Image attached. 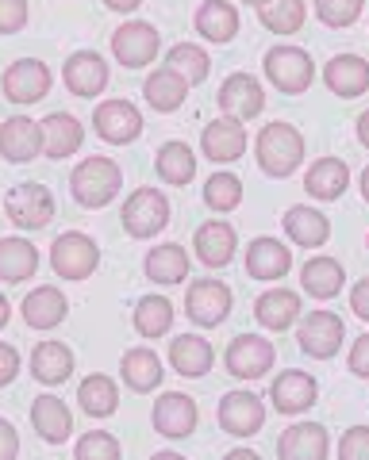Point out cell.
Masks as SVG:
<instances>
[{
    "instance_id": "8d00e7d4",
    "label": "cell",
    "mask_w": 369,
    "mask_h": 460,
    "mask_svg": "<svg viewBox=\"0 0 369 460\" xmlns=\"http://www.w3.org/2000/svg\"><path fill=\"white\" fill-rule=\"evenodd\" d=\"M77 402L89 419H112L120 407V384L104 376V372H93V376H85V384L77 387Z\"/></svg>"
},
{
    "instance_id": "7c38bea8",
    "label": "cell",
    "mask_w": 369,
    "mask_h": 460,
    "mask_svg": "<svg viewBox=\"0 0 369 460\" xmlns=\"http://www.w3.org/2000/svg\"><path fill=\"white\" fill-rule=\"evenodd\" d=\"M196 422H201V411H196V399L184 395V392H162L154 399V411H150V426L158 429L162 438L169 441H181L189 438Z\"/></svg>"
},
{
    "instance_id": "ac0fdd59",
    "label": "cell",
    "mask_w": 369,
    "mask_h": 460,
    "mask_svg": "<svg viewBox=\"0 0 369 460\" xmlns=\"http://www.w3.org/2000/svg\"><path fill=\"white\" fill-rule=\"evenodd\" d=\"M62 81L74 96L93 100L108 89V62L96 50H74L62 66Z\"/></svg>"
},
{
    "instance_id": "6da1fadb",
    "label": "cell",
    "mask_w": 369,
    "mask_h": 460,
    "mask_svg": "<svg viewBox=\"0 0 369 460\" xmlns=\"http://www.w3.org/2000/svg\"><path fill=\"white\" fill-rule=\"evenodd\" d=\"M254 157H258L262 172L285 181L304 165V135L292 123H266L258 138H254Z\"/></svg>"
},
{
    "instance_id": "7a4b0ae2",
    "label": "cell",
    "mask_w": 369,
    "mask_h": 460,
    "mask_svg": "<svg viewBox=\"0 0 369 460\" xmlns=\"http://www.w3.org/2000/svg\"><path fill=\"white\" fill-rule=\"evenodd\" d=\"M120 189H123V169L101 154L85 157V162H77V169L69 172V192H74L81 208H108L112 199L120 196Z\"/></svg>"
},
{
    "instance_id": "d590c367",
    "label": "cell",
    "mask_w": 369,
    "mask_h": 460,
    "mask_svg": "<svg viewBox=\"0 0 369 460\" xmlns=\"http://www.w3.org/2000/svg\"><path fill=\"white\" fill-rule=\"evenodd\" d=\"M120 376L139 395L154 392V387L162 384V361H158V353H154V349H127L120 357Z\"/></svg>"
},
{
    "instance_id": "816d5d0a",
    "label": "cell",
    "mask_w": 369,
    "mask_h": 460,
    "mask_svg": "<svg viewBox=\"0 0 369 460\" xmlns=\"http://www.w3.org/2000/svg\"><path fill=\"white\" fill-rule=\"evenodd\" d=\"M350 311L358 314L362 323H369V277L354 284V292H350Z\"/></svg>"
},
{
    "instance_id": "7dc6e473",
    "label": "cell",
    "mask_w": 369,
    "mask_h": 460,
    "mask_svg": "<svg viewBox=\"0 0 369 460\" xmlns=\"http://www.w3.org/2000/svg\"><path fill=\"white\" fill-rule=\"evenodd\" d=\"M27 0H0V35H16L27 27Z\"/></svg>"
},
{
    "instance_id": "4dcf8cb0",
    "label": "cell",
    "mask_w": 369,
    "mask_h": 460,
    "mask_svg": "<svg viewBox=\"0 0 369 460\" xmlns=\"http://www.w3.org/2000/svg\"><path fill=\"white\" fill-rule=\"evenodd\" d=\"M254 319H258L266 330H289L292 323H301V296L289 292V288H274V292H262L254 299Z\"/></svg>"
},
{
    "instance_id": "44dd1931",
    "label": "cell",
    "mask_w": 369,
    "mask_h": 460,
    "mask_svg": "<svg viewBox=\"0 0 369 460\" xmlns=\"http://www.w3.org/2000/svg\"><path fill=\"white\" fill-rule=\"evenodd\" d=\"M39 131H42V154H47L50 162L74 157L85 142V127L77 115H69V111H50L47 119L39 123Z\"/></svg>"
},
{
    "instance_id": "f6af8a7d",
    "label": "cell",
    "mask_w": 369,
    "mask_h": 460,
    "mask_svg": "<svg viewBox=\"0 0 369 460\" xmlns=\"http://www.w3.org/2000/svg\"><path fill=\"white\" fill-rule=\"evenodd\" d=\"M365 8V0H316V16L328 27H354Z\"/></svg>"
},
{
    "instance_id": "5bb4252c",
    "label": "cell",
    "mask_w": 369,
    "mask_h": 460,
    "mask_svg": "<svg viewBox=\"0 0 369 460\" xmlns=\"http://www.w3.org/2000/svg\"><path fill=\"white\" fill-rule=\"evenodd\" d=\"M93 131L101 135L108 146H127L143 135V115L131 100H104L101 108L93 111Z\"/></svg>"
},
{
    "instance_id": "60d3db41",
    "label": "cell",
    "mask_w": 369,
    "mask_h": 460,
    "mask_svg": "<svg viewBox=\"0 0 369 460\" xmlns=\"http://www.w3.org/2000/svg\"><path fill=\"white\" fill-rule=\"evenodd\" d=\"M166 69H174V74L189 81V89H193V84H201V81L208 77L212 58H208L204 47H193V42H177V47H169V54H166Z\"/></svg>"
},
{
    "instance_id": "cb8c5ba5",
    "label": "cell",
    "mask_w": 369,
    "mask_h": 460,
    "mask_svg": "<svg viewBox=\"0 0 369 460\" xmlns=\"http://www.w3.org/2000/svg\"><path fill=\"white\" fill-rule=\"evenodd\" d=\"M323 81L338 100H354L369 89V62L362 54H335L323 66Z\"/></svg>"
},
{
    "instance_id": "ee69618b",
    "label": "cell",
    "mask_w": 369,
    "mask_h": 460,
    "mask_svg": "<svg viewBox=\"0 0 369 460\" xmlns=\"http://www.w3.org/2000/svg\"><path fill=\"white\" fill-rule=\"evenodd\" d=\"M123 449L108 429H89L77 445H74V460H120Z\"/></svg>"
},
{
    "instance_id": "30bf717a",
    "label": "cell",
    "mask_w": 369,
    "mask_h": 460,
    "mask_svg": "<svg viewBox=\"0 0 369 460\" xmlns=\"http://www.w3.org/2000/svg\"><path fill=\"white\" fill-rule=\"evenodd\" d=\"M162 50L158 27H150L147 20H127L123 27L112 31V54L123 69H143L154 62V54Z\"/></svg>"
},
{
    "instance_id": "1f68e13d",
    "label": "cell",
    "mask_w": 369,
    "mask_h": 460,
    "mask_svg": "<svg viewBox=\"0 0 369 460\" xmlns=\"http://www.w3.org/2000/svg\"><path fill=\"white\" fill-rule=\"evenodd\" d=\"M189 253L177 242H162V246H154L147 257H143V272L154 280V284H184L189 277Z\"/></svg>"
},
{
    "instance_id": "ba28073f",
    "label": "cell",
    "mask_w": 369,
    "mask_h": 460,
    "mask_svg": "<svg viewBox=\"0 0 369 460\" xmlns=\"http://www.w3.org/2000/svg\"><path fill=\"white\" fill-rule=\"evenodd\" d=\"M274 361H277V349H274V341L262 334H238V338H231V345H227V353H223V365L235 380H262L266 372L274 368Z\"/></svg>"
},
{
    "instance_id": "9c48e42d",
    "label": "cell",
    "mask_w": 369,
    "mask_h": 460,
    "mask_svg": "<svg viewBox=\"0 0 369 460\" xmlns=\"http://www.w3.org/2000/svg\"><path fill=\"white\" fill-rule=\"evenodd\" d=\"M50 69L47 62H39V58H16L4 77H0V89H4V100L8 104H39L42 96L50 93Z\"/></svg>"
},
{
    "instance_id": "11a10c76",
    "label": "cell",
    "mask_w": 369,
    "mask_h": 460,
    "mask_svg": "<svg viewBox=\"0 0 369 460\" xmlns=\"http://www.w3.org/2000/svg\"><path fill=\"white\" fill-rule=\"evenodd\" d=\"M8 319H12V304H8V296L0 292V330L8 326Z\"/></svg>"
},
{
    "instance_id": "74e56055",
    "label": "cell",
    "mask_w": 369,
    "mask_h": 460,
    "mask_svg": "<svg viewBox=\"0 0 369 460\" xmlns=\"http://www.w3.org/2000/svg\"><path fill=\"white\" fill-rule=\"evenodd\" d=\"M143 96L154 111H177L189 96V81L177 77L174 69H154V74L143 81Z\"/></svg>"
},
{
    "instance_id": "8fae6325",
    "label": "cell",
    "mask_w": 369,
    "mask_h": 460,
    "mask_svg": "<svg viewBox=\"0 0 369 460\" xmlns=\"http://www.w3.org/2000/svg\"><path fill=\"white\" fill-rule=\"evenodd\" d=\"M216 419H220L223 434H231V438H254L266 426V402L254 395V392H247V387H235V392H227L220 399Z\"/></svg>"
},
{
    "instance_id": "c3c4849f",
    "label": "cell",
    "mask_w": 369,
    "mask_h": 460,
    "mask_svg": "<svg viewBox=\"0 0 369 460\" xmlns=\"http://www.w3.org/2000/svg\"><path fill=\"white\" fill-rule=\"evenodd\" d=\"M346 365H350V372H354V376L369 380V330H365L362 338H354L350 353H346Z\"/></svg>"
},
{
    "instance_id": "ab89813d",
    "label": "cell",
    "mask_w": 369,
    "mask_h": 460,
    "mask_svg": "<svg viewBox=\"0 0 369 460\" xmlns=\"http://www.w3.org/2000/svg\"><path fill=\"white\" fill-rule=\"evenodd\" d=\"M135 330L143 338H162L169 326H174V304L166 296H143L135 304V314H131Z\"/></svg>"
},
{
    "instance_id": "e575fe53",
    "label": "cell",
    "mask_w": 369,
    "mask_h": 460,
    "mask_svg": "<svg viewBox=\"0 0 369 460\" xmlns=\"http://www.w3.org/2000/svg\"><path fill=\"white\" fill-rule=\"evenodd\" d=\"M39 269V250L27 238L12 234L0 238V280L4 284H23L27 277H35Z\"/></svg>"
},
{
    "instance_id": "ffe728a7",
    "label": "cell",
    "mask_w": 369,
    "mask_h": 460,
    "mask_svg": "<svg viewBox=\"0 0 369 460\" xmlns=\"http://www.w3.org/2000/svg\"><path fill=\"white\" fill-rule=\"evenodd\" d=\"M193 250H196V257H201V265H208V269H223V265H231V261H235L238 234H235V226H231V223L212 219V223H201V226H196Z\"/></svg>"
},
{
    "instance_id": "3957f363",
    "label": "cell",
    "mask_w": 369,
    "mask_h": 460,
    "mask_svg": "<svg viewBox=\"0 0 369 460\" xmlns=\"http://www.w3.org/2000/svg\"><path fill=\"white\" fill-rule=\"evenodd\" d=\"M262 69H266L269 84H274L277 93H285V96H301V93H308V84L316 81V62H311V54L301 50V47L266 50Z\"/></svg>"
},
{
    "instance_id": "f1b7e54d",
    "label": "cell",
    "mask_w": 369,
    "mask_h": 460,
    "mask_svg": "<svg viewBox=\"0 0 369 460\" xmlns=\"http://www.w3.org/2000/svg\"><path fill=\"white\" fill-rule=\"evenodd\" d=\"M32 376L42 387H58L74 376V349L62 341H39L32 349Z\"/></svg>"
},
{
    "instance_id": "f35d334b",
    "label": "cell",
    "mask_w": 369,
    "mask_h": 460,
    "mask_svg": "<svg viewBox=\"0 0 369 460\" xmlns=\"http://www.w3.org/2000/svg\"><path fill=\"white\" fill-rule=\"evenodd\" d=\"M154 169H158V177L166 184H174V189H184L193 177H196V154L184 146V142H166V146L158 150V157H154Z\"/></svg>"
},
{
    "instance_id": "680465c9",
    "label": "cell",
    "mask_w": 369,
    "mask_h": 460,
    "mask_svg": "<svg viewBox=\"0 0 369 460\" xmlns=\"http://www.w3.org/2000/svg\"><path fill=\"white\" fill-rule=\"evenodd\" d=\"M362 196H365V204H369V169L362 172Z\"/></svg>"
},
{
    "instance_id": "52a82bcc",
    "label": "cell",
    "mask_w": 369,
    "mask_h": 460,
    "mask_svg": "<svg viewBox=\"0 0 369 460\" xmlns=\"http://www.w3.org/2000/svg\"><path fill=\"white\" fill-rule=\"evenodd\" d=\"M4 211H8L12 226H20V230H42V226H50V219H54V196H50L47 184L23 181V184H16V189L8 192Z\"/></svg>"
},
{
    "instance_id": "91938a15",
    "label": "cell",
    "mask_w": 369,
    "mask_h": 460,
    "mask_svg": "<svg viewBox=\"0 0 369 460\" xmlns=\"http://www.w3.org/2000/svg\"><path fill=\"white\" fill-rule=\"evenodd\" d=\"M243 4H250V8H266V4H274V0H243Z\"/></svg>"
},
{
    "instance_id": "2e32d148",
    "label": "cell",
    "mask_w": 369,
    "mask_h": 460,
    "mask_svg": "<svg viewBox=\"0 0 369 460\" xmlns=\"http://www.w3.org/2000/svg\"><path fill=\"white\" fill-rule=\"evenodd\" d=\"M201 150L208 162L216 165H231L238 157L247 154V127L243 119H235V115H220V119H212L201 135Z\"/></svg>"
},
{
    "instance_id": "83f0119b",
    "label": "cell",
    "mask_w": 369,
    "mask_h": 460,
    "mask_svg": "<svg viewBox=\"0 0 369 460\" xmlns=\"http://www.w3.org/2000/svg\"><path fill=\"white\" fill-rule=\"evenodd\" d=\"M350 189V169L343 157H320V162H311L308 172H304V192L311 199H338Z\"/></svg>"
},
{
    "instance_id": "db71d44e",
    "label": "cell",
    "mask_w": 369,
    "mask_h": 460,
    "mask_svg": "<svg viewBox=\"0 0 369 460\" xmlns=\"http://www.w3.org/2000/svg\"><path fill=\"white\" fill-rule=\"evenodd\" d=\"M358 142H362V146L369 150V108L358 115Z\"/></svg>"
},
{
    "instance_id": "7402d4cb",
    "label": "cell",
    "mask_w": 369,
    "mask_h": 460,
    "mask_svg": "<svg viewBox=\"0 0 369 460\" xmlns=\"http://www.w3.org/2000/svg\"><path fill=\"white\" fill-rule=\"evenodd\" d=\"M220 108H223V115H235V119H243V123L254 119V115H262L266 93H262L258 77L231 74V77L220 84Z\"/></svg>"
},
{
    "instance_id": "b9f144b4",
    "label": "cell",
    "mask_w": 369,
    "mask_h": 460,
    "mask_svg": "<svg viewBox=\"0 0 369 460\" xmlns=\"http://www.w3.org/2000/svg\"><path fill=\"white\" fill-rule=\"evenodd\" d=\"M304 0H274L262 8V27L274 35H296L304 27Z\"/></svg>"
},
{
    "instance_id": "f907efd6",
    "label": "cell",
    "mask_w": 369,
    "mask_h": 460,
    "mask_svg": "<svg viewBox=\"0 0 369 460\" xmlns=\"http://www.w3.org/2000/svg\"><path fill=\"white\" fill-rule=\"evenodd\" d=\"M20 456V434L8 419H0V460H16Z\"/></svg>"
},
{
    "instance_id": "e0dca14e",
    "label": "cell",
    "mask_w": 369,
    "mask_h": 460,
    "mask_svg": "<svg viewBox=\"0 0 369 460\" xmlns=\"http://www.w3.org/2000/svg\"><path fill=\"white\" fill-rule=\"evenodd\" d=\"M331 434L323 422H292L277 438V460H328Z\"/></svg>"
},
{
    "instance_id": "9f6ffc18",
    "label": "cell",
    "mask_w": 369,
    "mask_h": 460,
    "mask_svg": "<svg viewBox=\"0 0 369 460\" xmlns=\"http://www.w3.org/2000/svg\"><path fill=\"white\" fill-rule=\"evenodd\" d=\"M223 460H262V456L254 453V449H231V453H227Z\"/></svg>"
},
{
    "instance_id": "bcb514c9",
    "label": "cell",
    "mask_w": 369,
    "mask_h": 460,
    "mask_svg": "<svg viewBox=\"0 0 369 460\" xmlns=\"http://www.w3.org/2000/svg\"><path fill=\"white\" fill-rule=\"evenodd\" d=\"M338 460H369V426H350L338 438Z\"/></svg>"
},
{
    "instance_id": "d4e9b609",
    "label": "cell",
    "mask_w": 369,
    "mask_h": 460,
    "mask_svg": "<svg viewBox=\"0 0 369 460\" xmlns=\"http://www.w3.org/2000/svg\"><path fill=\"white\" fill-rule=\"evenodd\" d=\"M292 269V253L277 238H254L247 246V277L250 280H281Z\"/></svg>"
},
{
    "instance_id": "8992f818",
    "label": "cell",
    "mask_w": 369,
    "mask_h": 460,
    "mask_svg": "<svg viewBox=\"0 0 369 460\" xmlns=\"http://www.w3.org/2000/svg\"><path fill=\"white\" fill-rule=\"evenodd\" d=\"M166 226H169V199L158 189L143 184V189H135L123 199V230L131 238H154Z\"/></svg>"
},
{
    "instance_id": "f546056e",
    "label": "cell",
    "mask_w": 369,
    "mask_h": 460,
    "mask_svg": "<svg viewBox=\"0 0 369 460\" xmlns=\"http://www.w3.org/2000/svg\"><path fill=\"white\" fill-rule=\"evenodd\" d=\"M20 311H23V323L32 326V330H50V326H58L66 319L69 299L54 284H42V288H35V292L23 296V307Z\"/></svg>"
},
{
    "instance_id": "d6986e66",
    "label": "cell",
    "mask_w": 369,
    "mask_h": 460,
    "mask_svg": "<svg viewBox=\"0 0 369 460\" xmlns=\"http://www.w3.org/2000/svg\"><path fill=\"white\" fill-rule=\"evenodd\" d=\"M42 154V131L35 119H27V115H8L4 123H0V157L12 165H23L32 162V157Z\"/></svg>"
},
{
    "instance_id": "484cf974",
    "label": "cell",
    "mask_w": 369,
    "mask_h": 460,
    "mask_svg": "<svg viewBox=\"0 0 369 460\" xmlns=\"http://www.w3.org/2000/svg\"><path fill=\"white\" fill-rule=\"evenodd\" d=\"M281 230L296 242V246L304 250H320L323 242L331 238V219L323 215L320 208H308V204H296L285 211V219H281Z\"/></svg>"
},
{
    "instance_id": "4316f807",
    "label": "cell",
    "mask_w": 369,
    "mask_h": 460,
    "mask_svg": "<svg viewBox=\"0 0 369 460\" xmlns=\"http://www.w3.org/2000/svg\"><path fill=\"white\" fill-rule=\"evenodd\" d=\"M169 365H174V372L184 380H201L212 372V365H216V349H212L201 334H181L169 345Z\"/></svg>"
},
{
    "instance_id": "94428289",
    "label": "cell",
    "mask_w": 369,
    "mask_h": 460,
    "mask_svg": "<svg viewBox=\"0 0 369 460\" xmlns=\"http://www.w3.org/2000/svg\"><path fill=\"white\" fill-rule=\"evenodd\" d=\"M365 246H369V234H365Z\"/></svg>"
},
{
    "instance_id": "4fadbf2b",
    "label": "cell",
    "mask_w": 369,
    "mask_h": 460,
    "mask_svg": "<svg viewBox=\"0 0 369 460\" xmlns=\"http://www.w3.org/2000/svg\"><path fill=\"white\" fill-rule=\"evenodd\" d=\"M343 338H346V323L331 311H311L301 323V330H296L301 349L308 357H316V361H331V357L343 349Z\"/></svg>"
},
{
    "instance_id": "5b68a950",
    "label": "cell",
    "mask_w": 369,
    "mask_h": 460,
    "mask_svg": "<svg viewBox=\"0 0 369 460\" xmlns=\"http://www.w3.org/2000/svg\"><path fill=\"white\" fill-rule=\"evenodd\" d=\"M50 265L62 280H85L96 272V265H101V250H96V242L89 234L66 230L62 238L50 242Z\"/></svg>"
},
{
    "instance_id": "603a6c76",
    "label": "cell",
    "mask_w": 369,
    "mask_h": 460,
    "mask_svg": "<svg viewBox=\"0 0 369 460\" xmlns=\"http://www.w3.org/2000/svg\"><path fill=\"white\" fill-rule=\"evenodd\" d=\"M32 426L47 445H66L69 434H74V414H69V407L58 395L42 392L32 402Z\"/></svg>"
},
{
    "instance_id": "6f0895ef",
    "label": "cell",
    "mask_w": 369,
    "mask_h": 460,
    "mask_svg": "<svg viewBox=\"0 0 369 460\" xmlns=\"http://www.w3.org/2000/svg\"><path fill=\"white\" fill-rule=\"evenodd\" d=\"M150 460H189V456H181V453H174V449H162V453H154Z\"/></svg>"
},
{
    "instance_id": "836d02e7",
    "label": "cell",
    "mask_w": 369,
    "mask_h": 460,
    "mask_svg": "<svg viewBox=\"0 0 369 460\" xmlns=\"http://www.w3.org/2000/svg\"><path fill=\"white\" fill-rule=\"evenodd\" d=\"M196 31H201V39L216 42V47H223V42H231L238 35V12L235 4H227V0H204L201 8H196Z\"/></svg>"
},
{
    "instance_id": "681fc988",
    "label": "cell",
    "mask_w": 369,
    "mask_h": 460,
    "mask_svg": "<svg viewBox=\"0 0 369 460\" xmlns=\"http://www.w3.org/2000/svg\"><path fill=\"white\" fill-rule=\"evenodd\" d=\"M16 376H20V353L0 341V387H8Z\"/></svg>"
},
{
    "instance_id": "9a60e30c",
    "label": "cell",
    "mask_w": 369,
    "mask_h": 460,
    "mask_svg": "<svg viewBox=\"0 0 369 460\" xmlns=\"http://www.w3.org/2000/svg\"><path fill=\"white\" fill-rule=\"evenodd\" d=\"M316 399H320V380L301 368L277 372L274 384H269V402L277 407V414H304L316 407Z\"/></svg>"
},
{
    "instance_id": "d6a6232c",
    "label": "cell",
    "mask_w": 369,
    "mask_h": 460,
    "mask_svg": "<svg viewBox=\"0 0 369 460\" xmlns=\"http://www.w3.org/2000/svg\"><path fill=\"white\" fill-rule=\"evenodd\" d=\"M346 284V269L335 257H311L301 269V288L311 299H335Z\"/></svg>"
},
{
    "instance_id": "7bdbcfd3",
    "label": "cell",
    "mask_w": 369,
    "mask_h": 460,
    "mask_svg": "<svg viewBox=\"0 0 369 460\" xmlns=\"http://www.w3.org/2000/svg\"><path fill=\"white\" fill-rule=\"evenodd\" d=\"M204 204L212 211H235L238 204H243V181L235 177V172H212L208 184H204Z\"/></svg>"
},
{
    "instance_id": "f5cc1de1",
    "label": "cell",
    "mask_w": 369,
    "mask_h": 460,
    "mask_svg": "<svg viewBox=\"0 0 369 460\" xmlns=\"http://www.w3.org/2000/svg\"><path fill=\"white\" fill-rule=\"evenodd\" d=\"M104 8L120 12V16H131L135 8H143V0H104Z\"/></svg>"
},
{
    "instance_id": "277c9868",
    "label": "cell",
    "mask_w": 369,
    "mask_h": 460,
    "mask_svg": "<svg viewBox=\"0 0 369 460\" xmlns=\"http://www.w3.org/2000/svg\"><path fill=\"white\" fill-rule=\"evenodd\" d=\"M235 299H231V288L223 280H193L189 292H184V314H189V323H196L201 330H216L227 323V314H231Z\"/></svg>"
}]
</instances>
